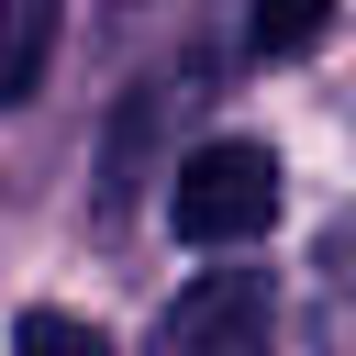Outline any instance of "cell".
<instances>
[{"instance_id":"3957f363","label":"cell","mask_w":356,"mask_h":356,"mask_svg":"<svg viewBox=\"0 0 356 356\" xmlns=\"http://www.w3.org/2000/svg\"><path fill=\"white\" fill-rule=\"evenodd\" d=\"M44 56H56V0H0V111L33 100Z\"/></svg>"},{"instance_id":"6da1fadb","label":"cell","mask_w":356,"mask_h":356,"mask_svg":"<svg viewBox=\"0 0 356 356\" xmlns=\"http://www.w3.org/2000/svg\"><path fill=\"white\" fill-rule=\"evenodd\" d=\"M167 222H178V245H256V234L278 222V156L245 145V134L178 156V178H167Z\"/></svg>"},{"instance_id":"5b68a950","label":"cell","mask_w":356,"mask_h":356,"mask_svg":"<svg viewBox=\"0 0 356 356\" xmlns=\"http://www.w3.org/2000/svg\"><path fill=\"white\" fill-rule=\"evenodd\" d=\"M22 356H111L100 345V323H78V312H22V334H11Z\"/></svg>"},{"instance_id":"7a4b0ae2","label":"cell","mask_w":356,"mask_h":356,"mask_svg":"<svg viewBox=\"0 0 356 356\" xmlns=\"http://www.w3.org/2000/svg\"><path fill=\"white\" fill-rule=\"evenodd\" d=\"M145 356H278V289L267 267H211L156 312Z\"/></svg>"},{"instance_id":"8992f818","label":"cell","mask_w":356,"mask_h":356,"mask_svg":"<svg viewBox=\"0 0 356 356\" xmlns=\"http://www.w3.org/2000/svg\"><path fill=\"white\" fill-rule=\"evenodd\" d=\"M122 11H145V0H122Z\"/></svg>"},{"instance_id":"277c9868","label":"cell","mask_w":356,"mask_h":356,"mask_svg":"<svg viewBox=\"0 0 356 356\" xmlns=\"http://www.w3.org/2000/svg\"><path fill=\"white\" fill-rule=\"evenodd\" d=\"M323 22H334V0H256V11H245V44H256V56H300Z\"/></svg>"}]
</instances>
